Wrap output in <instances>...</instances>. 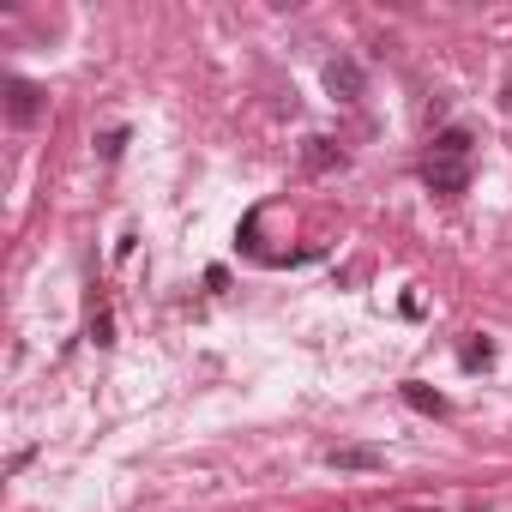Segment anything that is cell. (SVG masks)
I'll use <instances>...</instances> for the list:
<instances>
[{
	"label": "cell",
	"instance_id": "52a82bcc",
	"mask_svg": "<svg viewBox=\"0 0 512 512\" xmlns=\"http://www.w3.org/2000/svg\"><path fill=\"white\" fill-rule=\"evenodd\" d=\"M404 404H410V410H422V416H446V398H440L434 386H422V380H410V386H404Z\"/></svg>",
	"mask_w": 512,
	"mask_h": 512
},
{
	"label": "cell",
	"instance_id": "6da1fadb",
	"mask_svg": "<svg viewBox=\"0 0 512 512\" xmlns=\"http://www.w3.org/2000/svg\"><path fill=\"white\" fill-rule=\"evenodd\" d=\"M422 181H428V193L458 199V193L470 187V163H458V157H428V163H422Z\"/></svg>",
	"mask_w": 512,
	"mask_h": 512
},
{
	"label": "cell",
	"instance_id": "5b68a950",
	"mask_svg": "<svg viewBox=\"0 0 512 512\" xmlns=\"http://www.w3.org/2000/svg\"><path fill=\"white\" fill-rule=\"evenodd\" d=\"M302 163H308L314 175H332V169H344V151H338L332 139L314 133V139H302Z\"/></svg>",
	"mask_w": 512,
	"mask_h": 512
},
{
	"label": "cell",
	"instance_id": "30bf717a",
	"mask_svg": "<svg viewBox=\"0 0 512 512\" xmlns=\"http://www.w3.org/2000/svg\"><path fill=\"white\" fill-rule=\"evenodd\" d=\"M488 362H494L488 344H464V368H488Z\"/></svg>",
	"mask_w": 512,
	"mask_h": 512
},
{
	"label": "cell",
	"instance_id": "3957f363",
	"mask_svg": "<svg viewBox=\"0 0 512 512\" xmlns=\"http://www.w3.org/2000/svg\"><path fill=\"white\" fill-rule=\"evenodd\" d=\"M326 91L338 97V103H362V91H368V79H362V67L356 61H326Z\"/></svg>",
	"mask_w": 512,
	"mask_h": 512
},
{
	"label": "cell",
	"instance_id": "9c48e42d",
	"mask_svg": "<svg viewBox=\"0 0 512 512\" xmlns=\"http://www.w3.org/2000/svg\"><path fill=\"white\" fill-rule=\"evenodd\" d=\"M121 145H127V133H121V127H115V133H103V139H97V151H103V157H109V163H115V157H121Z\"/></svg>",
	"mask_w": 512,
	"mask_h": 512
},
{
	"label": "cell",
	"instance_id": "8992f818",
	"mask_svg": "<svg viewBox=\"0 0 512 512\" xmlns=\"http://www.w3.org/2000/svg\"><path fill=\"white\" fill-rule=\"evenodd\" d=\"M470 145H476V139H470V127H446V133L434 139V151H428V157H458V163H470Z\"/></svg>",
	"mask_w": 512,
	"mask_h": 512
},
{
	"label": "cell",
	"instance_id": "7a4b0ae2",
	"mask_svg": "<svg viewBox=\"0 0 512 512\" xmlns=\"http://www.w3.org/2000/svg\"><path fill=\"white\" fill-rule=\"evenodd\" d=\"M7 121L13 127H37L43 121V91L31 79H7Z\"/></svg>",
	"mask_w": 512,
	"mask_h": 512
},
{
	"label": "cell",
	"instance_id": "8fae6325",
	"mask_svg": "<svg viewBox=\"0 0 512 512\" xmlns=\"http://www.w3.org/2000/svg\"><path fill=\"white\" fill-rule=\"evenodd\" d=\"M500 103H506V115H512V85H506V97H500Z\"/></svg>",
	"mask_w": 512,
	"mask_h": 512
},
{
	"label": "cell",
	"instance_id": "ba28073f",
	"mask_svg": "<svg viewBox=\"0 0 512 512\" xmlns=\"http://www.w3.org/2000/svg\"><path fill=\"white\" fill-rule=\"evenodd\" d=\"M91 344H97V350H109V344H115V320H109V314H97V320H91Z\"/></svg>",
	"mask_w": 512,
	"mask_h": 512
},
{
	"label": "cell",
	"instance_id": "277c9868",
	"mask_svg": "<svg viewBox=\"0 0 512 512\" xmlns=\"http://www.w3.org/2000/svg\"><path fill=\"white\" fill-rule=\"evenodd\" d=\"M326 464L332 470H386V452L380 446H332Z\"/></svg>",
	"mask_w": 512,
	"mask_h": 512
}]
</instances>
